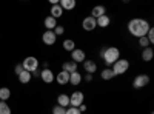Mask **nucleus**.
I'll use <instances>...</instances> for the list:
<instances>
[{"label": "nucleus", "instance_id": "f257e3e1", "mask_svg": "<svg viewBox=\"0 0 154 114\" xmlns=\"http://www.w3.org/2000/svg\"><path fill=\"white\" fill-rule=\"evenodd\" d=\"M128 28V32H130L133 37H137V39H140V37H145L146 32L149 31L151 25L148 20L145 19H140V17H136V19H131L130 22H128L126 25Z\"/></svg>", "mask_w": 154, "mask_h": 114}, {"label": "nucleus", "instance_id": "f03ea898", "mask_svg": "<svg viewBox=\"0 0 154 114\" xmlns=\"http://www.w3.org/2000/svg\"><path fill=\"white\" fill-rule=\"evenodd\" d=\"M99 56H100L102 60H103L106 68H111L112 63H116L120 59V49L117 46H105V48L100 49Z\"/></svg>", "mask_w": 154, "mask_h": 114}, {"label": "nucleus", "instance_id": "7ed1b4c3", "mask_svg": "<svg viewBox=\"0 0 154 114\" xmlns=\"http://www.w3.org/2000/svg\"><path fill=\"white\" fill-rule=\"evenodd\" d=\"M111 69H112L114 77H116V75H123L128 69H130V60H128V59H122V57H120L116 63H112Z\"/></svg>", "mask_w": 154, "mask_h": 114}, {"label": "nucleus", "instance_id": "20e7f679", "mask_svg": "<svg viewBox=\"0 0 154 114\" xmlns=\"http://www.w3.org/2000/svg\"><path fill=\"white\" fill-rule=\"evenodd\" d=\"M22 66H23L25 71H28V72L32 74L35 69H38V60H37V57L29 56V57H26V59L22 62Z\"/></svg>", "mask_w": 154, "mask_h": 114}, {"label": "nucleus", "instance_id": "39448f33", "mask_svg": "<svg viewBox=\"0 0 154 114\" xmlns=\"http://www.w3.org/2000/svg\"><path fill=\"white\" fill-rule=\"evenodd\" d=\"M149 83V75L148 74H137L133 80V88L134 90H142V88L148 86Z\"/></svg>", "mask_w": 154, "mask_h": 114}, {"label": "nucleus", "instance_id": "423d86ee", "mask_svg": "<svg viewBox=\"0 0 154 114\" xmlns=\"http://www.w3.org/2000/svg\"><path fill=\"white\" fill-rule=\"evenodd\" d=\"M83 100H85L83 91H74V93L69 96V106L79 108L80 105H83Z\"/></svg>", "mask_w": 154, "mask_h": 114}, {"label": "nucleus", "instance_id": "0eeeda50", "mask_svg": "<svg viewBox=\"0 0 154 114\" xmlns=\"http://www.w3.org/2000/svg\"><path fill=\"white\" fill-rule=\"evenodd\" d=\"M71 60L75 62L77 65L83 63V62L86 60V54H85V51H83V49H80V48H75L74 51H71Z\"/></svg>", "mask_w": 154, "mask_h": 114}, {"label": "nucleus", "instance_id": "6e6552de", "mask_svg": "<svg viewBox=\"0 0 154 114\" xmlns=\"http://www.w3.org/2000/svg\"><path fill=\"white\" fill-rule=\"evenodd\" d=\"M96 26H97V22H96V19L91 17V16H88V17H85V19L82 20V28H83L85 31H88V32L94 31Z\"/></svg>", "mask_w": 154, "mask_h": 114}, {"label": "nucleus", "instance_id": "1a4fd4ad", "mask_svg": "<svg viewBox=\"0 0 154 114\" xmlns=\"http://www.w3.org/2000/svg\"><path fill=\"white\" fill-rule=\"evenodd\" d=\"M40 79L45 82V83H53L56 80V74L53 72V69H49V68H45L40 71Z\"/></svg>", "mask_w": 154, "mask_h": 114}, {"label": "nucleus", "instance_id": "9d476101", "mask_svg": "<svg viewBox=\"0 0 154 114\" xmlns=\"http://www.w3.org/2000/svg\"><path fill=\"white\" fill-rule=\"evenodd\" d=\"M42 42L48 46H53L56 42H57V35L53 32V31H45L43 35H42Z\"/></svg>", "mask_w": 154, "mask_h": 114}, {"label": "nucleus", "instance_id": "9b49d317", "mask_svg": "<svg viewBox=\"0 0 154 114\" xmlns=\"http://www.w3.org/2000/svg\"><path fill=\"white\" fill-rule=\"evenodd\" d=\"M82 65H83V69H85L86 74H94V72L97 71V68H99V66H97V62L89 60V59H86Z\"/></svg>", "mask_w": 154, "mask_h": 114}, {"label": "nucleus", "instance_id": "f8f14e48", "mask_svg": "<svg viewBox=\"0 0 154 114\" xmlns=\"http://www.w3.org/2000/svg\"><path fill=\"white\" fill-rule=\"evenodd\" d=\"M77 68H79V65H77L75 62H72V60H66V62L62 63V71H65V72H68V74H71V72H74V71H79Z\"/></svg>", "mask_w": 154, "mask_h": 114}, {"label": "nucleus", "instance_id": "ddd939ff", "mask_svg": "<svg viewBox=\"0 0 154 114\" xmlns=\"http://www.w3.org/2000/svg\"><path fill=\"white\" fill-rule=\"evenodd\" d=\"M82 80H83V75H82L79 71H74V72L69 74V83H71L72 86H79V85L82 83Z\"/></svg>", "mask_w": 154, "mask_h": 114}, {"label": "nucleus", "instance_id": "4468645a", "mask_svg": "<svg viewBox=\"0 0 154 114\" xmlns=\"http://www.w3.org/2000/svg\"><path fill=\"white\" fill-rule=\"evenodd\" d=\"M59 5L63 9V12H65V11H72L77 6V2H75V0H60Z\"/></svg>", "mask_w": 154, "mask_h": 114}, {"label": "nucleus", "instance_id": "2eb2a0df", "mask_svg": "<svg viewBox=\"0 0 154 114\" xmlns=\"http://www.w3.org/2000/svg\"><path fill=\"white\" fill-rule=\"evenodd\" d=\"M56 82L59 83V85H68L69 83V74L68 72H65V71H60L59 74H56Z\"/></svg>", "mask_w": 154, "mask_h": 114}, {"label": "nucleus", "instance_id": "dca6fc26", "mask_svg": "<svg viewBox=\"0 0 154 114\" xmlns=\"http://www.w3.org/2000/svg\"><path fill=\"white\" fill-rule=\"evenodd\" d=\"M105 14H106V8L103 5H97L91 9V17H94V19H99V17L105 16Z\"/></svg>", "mask_w": 154, "mask_h": 114}, {"label": "nucleus", "instance_id": "f3484780", "mask_svg": "<svg viewBox=\"0 0 154 114\" xmlns=\"http://www.w3.org/2000/svg\"><path fill=\"white\" fill-rule=\"evenodd\" d=\"M57 105L62 106V108H68L69 106V96L65 94V93H62L57 96Z\"/></svg>", "mask_w": 154, "mask_h": 114}, {"label": "nucleus", "instance_id": "a211bd4d", "mask_svg": "<svg viewBox=\"0 0 154 114\" xmlns=\"http://www.w3.org/2000/svg\"><path fill=\"white\" fill-rule=\"evenodd\" d=\"M49 12H51V17L53 19H60L62 16H63V9L60 8V5H51V9H49Z\"/></svg>", "mask_w": 154, "mask_h": 114}, {"label": "nucleus", "instance_id": "6ab92c4d", "mask_svg": "<svg viewBox=\"0 0 154 114\" xmlns=\"http://www.w3.org/2000/svg\"><path fill=\"white\" fill-rule=\"evenodd\" d=\"M43 25H45L46 31H53V29L57 26V20H56V19H53L51 16H48V17H45V20H43Z\"/></svg>", "mask_w": 154, "mask_h": 114}, {"label": "nucleus", "instance_id": "aec40b11", "mask_svg": "<svg viewBox=\"0 0 154 114\" xmlns=\"http://www.w3.org/2000/svg\"><path fill=\"white\" fill-rule=\"evenodd\" d=\"M96 22H97V26H100V28H108L109 23H111V17H109L108 14H105V16L96 19Z\"/></svg>", "mask_w": 154, "mask_h": 114}, {"label": "nucleus", "instance_id": "412c9836", "mask_svg": "<svg viewBox=\"0 0 154 114\" xmlns=\"http://www.w3.org/2000/svg\"><path fill=\"white\" fill-rule=\"evenodd\" d=\"M152 57H154V49H152L151 46L142 49V60H143V62H151Z\"/></svg>", "mask_w": 154, "mask_h": 114}, {"label": "nucleus", "instance_id": "4be33fe9", "mask_svg": "<svg viewBox=\"0 0 154 114\" xmlns=\"http://www.w3.org/2000/svg\"><path fill=\"white\" fill-rule=\"evenodd\" d=\"M17 79H19L20 83H29L31 79H32V75H31V72H28V71H25V69H23V71L17 75Z\"/></svg>", "mask_w": 154, "mask_h": 114}, {"label": "nucleus", "instance_id": "5701e85b", "mask_svg": "<svg viewBox=\"0 0 154 114\" xmlns=\"http://www.w3.org/2000/svg\"><path fill=\"white\" fill-rule=\"evenodd\" d=\"M62 46H63L65 51L71 53V51H74V49H75V42L72 39H65V40H63V43H62Z\"/></svg>", "mask_w": 154, "mask_h": 114}, {"label": "nucleus", "instance_id": "b1692460", "mask_svg": "<svg viewBox=\"0 0 154 114\" xmlns=\"http://www.w3.org/2000/svg\"><path fill=\"white\" fill-rule=\"evenodd\" d=\"M11 97V90L6 86L0 88V102H6V100Z\"/></svg>", "mask_w": 154, "mask_h": 114}, {"label": "nucleus", "instance_id": "393cba45", "mask_svg": "<svg viewBox=\"0 0 154 114\" xmlns=\"http://www.w3.org/2000/svg\"><path fill=\"white\" fill-rule=\"evenodd\" d=\"M100 77H102V80H111V79H114L112 69H111V68H105V69H102Z\"/></svg>", "mask_w": 154, "mask_h": 114}, {"label": "nucleus", "instance_id": "a878e982", "mask_svg": "<svg viewBox=\"0 0 154 114\" xmlns=\"http://www.w3.org/2000/svg\"><path fill=\"white\" fill-rule=\"evenodd\" d=\"M11 106L6 102H0V114H11Z\"/></svg>", "mask_w": 154, "mask_h": 114}, {"label": "nucleus", "instance_id": "bb28decb", "mask_svg": "<svg viewBox=\"0 0 154 114\" xmlns=\"http://www.w3.org/2000/svg\"><path fill=\"white\" fill-rule=\"evenodd\" d=\"M139 45L142 46V49H145V48L151 46V43H149V40L146 39V37H140V39H139Z\"/></svg>", "mask_w": 154, "mask_h": 114}, {"label": "nucleus", "instance_id": "cd10ccee", "mask_svg": "<svg viewBox=\"0 0 154 114\" xmlns=\"http://www.w3.org/2000/svg\"><path fill=\"white\" fill-rule=\"evenodd\" d=\"M53 32H54L57 37H59V35H63V34H65V28H63L62 25H57V26L53 29Z\"/></svg>", "mask_w": 154, "mask_h": 114}, {"label": "nucleus", "instance_id": "c85d7f7f", "mask_svg": "<svg viewBox=\"0 0 154 114\" xmlns=\"http://www.w3.org/2000/svg\"><path fill=\"white\" fill-rule=\"evenodd\" d=\"M53 114H66V108H62V106L56 105L53 108Z\"/></svg>", "mask_w": 154, "mask_h": 114}, {"label": "nucleus", "instance_id": "c756f323", "mask_svg": "<svg viewBox=\"0 0 154 114\" xmlns=\"http://www.w3.org/2000/svg\"><path fill=\"white\" fill-rule=\"evenodd\" d=\"M145 37H146V39L149 40V43H151V45L154 43V29H152V26L149 28V31L146 32V35H145Z\"/></svg>", "mask_w": 154, "mask_h": 114}, {"label": "nucleus", "instance_id": "7c9ffc66", "mask_svg": "<svg viewBox=\"0 0 154 114\" xmlns=\"http://www.w3.org/2000/svg\"><path fill=\"white\" fill-rule=\"evenodd\" d=\"M66 114H82L79 111V108H74V106H68L66 108Z\"/></svg>", "mask_w": 154, "mask_h": 114}, {"label": "nucleus", "instance_id": "2f4dec72", "mask_svg": "<svg viewBox=\"0 0 154 114\" xmlns=\"http://www.w3.org/2000/svg\"><path fill=\"white\" fill-rule=\"evenodd\" d=\"M14 71H16V74L19 75L22 71H23V66H22V63H19V65H16V68H14Z\"/></svg>", "mask_w": 154, "mask_h": 114}, {"label": "nucleus", "instance_id": "473e14b6", "mask_svg": "<svg viewBox=\"0 0 154 114\" xmlns=\"http://www.w3.org/2000/svg\"><path fill=\"white\" fill-rule=\"evenodd\" d=\"M94 75L93 74H85V82H93Z\"/></svg>", "mask_w": 154, "mask_h": 114}, {"label": "nucleus", "instance_id": "72a5a7b5", "mask_svg": "<svg viewBox=\"0 0 154 114\" xmlns=\"http://www.w3.org/2000/svg\"><path fill=\"white\" fill-rule=\"evenodd\" d=\"M40 71H42V69H35L31 75H34V77H40Z\"/></svg>", "mask_w": 154, "mask_h": 114}, {"label": "nucleus", "instance_id": "f704fd0d", "mask_svg": "<svg viewBox=\"0 0 154 114\" xmlns=\"http://www.w3.org/2000/svg\"><path fill=\"white\" fill-rule=\"evenodd\" d=\"M79 111H80V112L83 114V112L86 111V105H85V103H83V105H80V106H79Z\"/></svg>", "mask_w": 154, "mask_h": 114}]
</instances>
